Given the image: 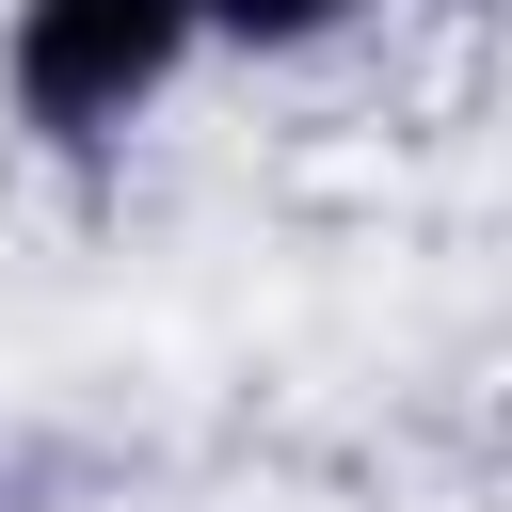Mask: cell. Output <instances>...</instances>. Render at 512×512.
Instances as JSON below:
<instances>
[{
	"instance_id": "obj_1",
	"label": "cell",
	"mask_w": 512,
	"mask_h": 512,
	"mask_svg": "<svg viewBox=\"0 0 512 512\" xmlns=\"http://www.w3.org/2000/svg\"><path fill=\"white\" fill-rule=\"evenodd\" d=\"M192 80V0H16L0 16V96L32 144H128Z\"/></svg>"
},
{
	"instance_id": "obj_2",
	"label": "cell",
	"mask_w": 512,
	"mask_h": 512,
	"mask_svg": "<svg viewBox=\"0 0 512 512\" xmlns=\"http://www.w3.org/2000/svg\"><path fill=\"white\" fill-rule=\"evenodd\" d=\"M384 0H192V48H224V64H320L336 32H368Z\"/></svg>"
}]
</instances>
